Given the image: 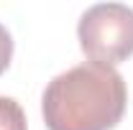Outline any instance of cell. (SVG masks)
<instances>
[{
    "label": "cell",
    "mask_w": 133,
    "mask_h": 130,
    "mask_svg": "<svg viewBox=\"0 0 133 130\" xmlns=\"http://www.w3.org/2000/svg\"><path fill=\"white\" fill-rule=\"evenodd\" d=\"M125 105V79L115 66L82 61L46 84L41 112L49 130H113Z\"/></svg>",
    "instance_id": "obj_1"
},
{
    "label": "cell",
    "mask_w": 133,
    "mask_h": 130,
    "mask_svg": "<svg viewBox=\"0 0 133 130\" xmlns=\"http://www.w3.org/2000/svg\"><path fill=\"white\" fill-rule=\"evenodd\" d=\"M77 36L90 61L120 64L133 54V8L123 3H97L82 13Z\"/></svg>",
    "instance_id": "obj_2"
},
{
    "label": "cell",
    "mask_w": 133,
    "mask_h": 130,
    "mask_svg": "<svg viewBox=\"0 0 133 130\" xmlns=\"http://www.w3.org/2000/svg\"><path fill=\"white\" fill-rule=\"evenodd\" d=\"M0 130H26V112L13 97H0Z\"/></svg>",
    "instance_id": "obj_3"
},
{
    "label": "cell",
    "mask_w": 133,
    "mask_h": 130,
    "mask_svg": "<svg viewBox=\"0 0 133 130\" xmlns=\"http://www.w3.org/2000/svg\"><path fill=\"white\" fill-rule=\"evenodd\" d=\"M10 59H13V38H10L8 28L0 23V74L10 66Z\"/></svg>",
    "instance_id": "obj_4"
}]
</instances>
